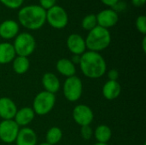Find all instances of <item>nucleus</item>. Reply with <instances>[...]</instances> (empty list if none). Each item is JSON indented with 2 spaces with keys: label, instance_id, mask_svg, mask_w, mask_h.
<instances>
[{
  "label": "nucleus",
  "instance_id": "obj_3",
  "mask_svg": "<svg viewBox=\"0 0 146 145\" xmlns=\"http://www.w3.org/2000/svg\"><path fill=\"white\" fill-rule=\"evenodd\" d=\"M85 41L87 50L100 52L110 46L111 43V34L109 29L97 26L88 32Z\"/></svg>",
  "mask_w": 146,
  "mask_h": 145
},
{
  "label": "nucleus",
  "instance_id": "obj_21",
  "mask_svg": "<svg viewBox=\"0 0 146 145\" xmlns=\"http://www.w3.org/2000/svg\"><path fill=\"white\" fill-rule=\"evenodd\" d=\"M30 68V61L28 57L16 56L12 62V68L17 74L26 73Z\"/></svg>",
  "mask_w": 146,
  "mask_h": 145
},
{
  "label": "nucleus",
  "instance_id": "obj_24",
  "mask_svg": "<svg viewBox=\"0 0 146 145\" xmlns=\"http://www.w3.org/2000/svg\"><path fill=\"white\" fill-rule=\"evenodd\" d=\"M135 26L137 30L144 36L146 34V16L145 15H139L135 21Z\"/></svg>",
  "mask_w": 146,
  "mask_h": 145
},
{
  "label": "nucleus",
  "instance_id": "obj_12",
  "mask_svg": "<svg viewBox=\"0 0 146 145\" xmlns=\"http://www.w3.org/2000/svg\"><path fill=\"white\" fill-rule=\"evenodd\" d=\"M20 32V25L15 20H5L0 23V37L3 39L9 40L15 38Z\"/></svg>",
  "mask_w": 146,
  "mask_h": 145
},
{
  "label": "nucleus",
  "instance_id": "obj_4",
  "mask_svg": "<svg viewBox=\"0 0 146 145\" xmlns=\"http://www.w3.org/2000/svg\"><path fill=\"white\" fill-rule=\"evenodd\" d=\"M12 44L16 56L29 57L34 52L37 43L35 38L30 32H19V34L15 38Z\"/></svg>",
  "mask_w": 146,
  "mask_h": 145
},
{
  "label": "nucleus",
  "instance_id": "obj_8",
  "mask_svg": "<svg viewBox=\"0 0 146 145\" xmlns=\"http://www.w3.org/2000/svg\"><path fill=\"white\" fill-rule=\"evenodd\" d=\"M20 126L14 120H3L0 122V140L7 144L15 142Z\"/></svg>",
  "mask_w": 146,
  "mask_h": 145
},
{
  "label": "nucleus",
  "instance_id": "obj_14",
  "mask_svg": "<svg viewBox=\"0 0 146 145\" xmlns=\"http://www.w3.org/2000/svg\"><path fill=\"white\" fill-rule=\"evenodd\" d=\"M18 109L15 103L7 97H0V118L2 120H13Z\"/></svg>",
  "mask_w": 146,
  "mask_h": 145
},
{
  "label": "nucleus",
  "instance_id": "obj_19",
  "mask_svg": "<svg viewBox=\"0 0 146 145\" xmlns=\"http://www.w3.org/2000/svg\"><path fill=\"white\" fill-rule=\"evenodd\" d=\"M16 56L13 44L9 42L0 43V65H6L13 62Z\"/></svg>",
  "mask_w": 146,
  "mask_h": 145
},
{
  "label": "nucleus",
  "instance_id": "obj_20",
  "mask_svg": "<svg viewBox=\"0 0 146 145\" xmlns=\"http://www.w3.org/2000/svg\"><path fill=\"white\" fill-rule=\"evenodd\" d=\"M93 136L97 140V143L108 144L112 138V130L107 125H99L93 131Z\"/></svg>",
  "mask_w": 146,
  "mask_h": 145
},
{
  "label": "nucleus",
  "instance_id": "obj_35",
  "mask_svg": "<svg viewBox=\"0 0 146 145\" xmlns=\"http://www.w3.org/2000/svg\"><path fill=\"white\" fill-rule=\"evenodd\" d=\"M38 145H50L49 144H47V143H41V144H39Z\"/></svg>",
  "mask_w": 146,
  "mask_h": 145
},
{
  "label": "nucleus",
  "instance_id": "obj_7",
  "mask_svg": "<svg viewBox=\"0 0 146 145\" xmlns=\"http://www.w3.org/2000/svg\"><path fill=\"white\" fill-rule=\"evenodd\" d=\"M46 22L55 29H62L68 23V15L64 8L56 4L46 10Z\"/></svg>",
  "mask_w": 146,
  "mask_h": 145
},
{
  "label": "nucleus",
  "instance_id": "obj_25",
  "mask_svg": "<svg viewBox=\"0 0 146 145\" xmlns=\"http://www.w3.org/2000/svg\"><path fill=\"white\" fill-rule=\"evenodd\" d=\"M0 3L8 9H17L22 6L24 0H0Z\"/></svg>",
  "mask_w": 146,
  "mask_h": 145
},
{
  "label": "nucleus",
  "instance_id": "obj_18",
  "mask_svg": "<svg viewBox=\"0 0 146 145\" xmlns=\"http://www.w3.org/2000/svg\"><path fill=\"white\" fill-rule=\"evenodd\" d=\"M56 71L62 76L66 78H69L74 76L76 73V67L71 62L70 59L68 58H62L57 61L56 64Z\"/></svg>",
  "mask_w": 146,
  "mask_h": 145
},
{
  "label": "nucleus",
  "instance_id": "obj_10",
  "mask_svg": "<svg viewBox=\"0 0 146 145\" xmlns=\"http://www.w3.org/2000/svg\"><path fill=\"white\" fill-rule=\"evenodd\" d=\"M98 26L104 28L109 29L115 26L119 21V15L111 8L101 10L98 15H96Z\"/></svg>",
  "mask_w": 146,
  "mask_h": 145
},
{
  "label": "nucleus",
  "instance_id": "obj_15",
  "mask_svg": "<svg viewBox=\"0 0 146 145\" xmlns=\"http://www.w3.org/2000/svg\"><path fill=\"white\" fill-rule=\"evenodd\" d=\"M35 115H36L31 107H23L17 110L13 120L20 127H26L33 121Z\"/></svg>",
  "mask_w": 146,
  "mask_h": 145
},
{
  "label": "nucleus",
  "instance_id": "obj_32",
  "mask_svg": "<svg viewBox=\"0 0 146 145\" xmlns=\"http://www.w3.org/2000/svg\"><path fill=\"white\" fill-rule=\"evenodd\" d=\"M71 60V62L74 64V65H76V64H80V56H77V55H73V56H72V58L70 59Z\"/></svg>",
  "mask_w": 146,
  "mask_h": 145
},
{
  "label": "nucleus",
  "instance_id": "obj_23",
  "mask_svg": "<svg viewBox=\"0 0 146 145\" xmlns=\"http://www.w3.org/2000/svg\"><path fill=\"white\" fill-rule=\"evenodd\" d=\"M98 26L97 17L94 14H90L86 15L81 21V26L86 31H91Z\"/></svg>",
  "mask_w": 146,
  "mask_h": 145
},
{
  "label": "nucleus",
  "instance_id": "obj_16",
  "mask_svg": "<svg viewBox=\"0 0 146 145\" xmlns=\"http://www.w3.org/2000/svg\"><path fill=\"white\" fill-rule=\"evenodd\" d=\"M121 93V86L118 82V80L117 81L108 80L103 85L102 88L103 97L109 101H112L118 98Z\"/></svg>",
  "mask_w": 146,
  "mask_h": 145
},
{
  "label": "nucleus",
  "instance_id": "obj_17",
  "mask_svg": "<svg viewBox=\"0 0 146 145\" xmlns=\"http://www.w3.org/2000/svg\"><path fill=\"white\" fill-rule=\"evenodd\" d=\"M42 85L45 91L56 94L61 88V82L55 73L48 72L42 77Z\"/></svg>",
  "mask_w": 146,
  "mask_h": 145
},
{
  "label": "nucleus",
  "instance_id": "obj_22",
  "mask_svg": "<svg viewBox=\"0 0 146 145\" xmlns=\"http://www.w3.org/2000/svg\"><path fill=\"white\" fill-rule=\"evenodd\" d=\"M62 136H63V133H62V131L61 128H59L57 126H52L46 132V135H45L46 142L45 143L50 145L57 144L62 140Z\"/></svg>",
  "mask_w": 146,
  "mask_h": 145
},
{
  "label": "nucleus",
  "instance_id": "obj_31",
  "mask_svg": "<svg viewBox=\"0 0 146 145\" xmlns=\"http://www.w3.org/2000/svg\"><path fill=\"white\" fill-rule=\"evenodd\" d=\"M131 2H132L133 6L140 8V7H143L145 4L146 0H131Z\"/></svg>",
  "mask_w": 146,
  "mask_h": 145
},
{
  "label": "nucleus",
  "instance_id": "obj_33",
  "mask_svg": "<svg viewBox=\"0 0 146 145\" xmlns=\"http://www.w3.org/2000/svg\"><path fill=\"white\" fill-rule=\"evenodd\" d=\"M142 49H143V51L146 52V37L145 35L144 36L143 38V40H142Z\"/></svg>",
  "mask_w": 146,
  "mask_h": 145
},
{
  "label": "nucleus",
  "instance_id": "obj_9",
  "mask_svg": "<svg viewBox=\"0 0 146 145\" xmlns=\"http://www.w3.org/2000/svg\"><path fill=\"white\" fill-rule=\"evenodd\" d=\"M74 122L80 126H90L94 120V114L92 109L86 104L76 105L72 112Z\"/></svg>",
  "mask_w": 146,
  "mask_h": 145
},
{
  "label": "nucleus",
  "instance_id": "obj_11",
  "mask_svg": "<svg viewBox=\"0 0 146 145\" xmlns=\"http://www.w3.org/2000/svg\"><path fill=\"white\" fill-rule=\"evenodd\" d=\"M67 47L73 55L77 56H81L87 50L85 38L78 33H72L68 37Z\"/></svg>",
  "mask_w": 146,
  "mask_h": 145
},
{
  "label": "nucleus",
  "instance_id": "obj_6",
  "mask_svg": "<svg viewBox=\"0 0 146 145\" xmlns=\"http://www.w3.org/2000/svg\"><path fill=\"white\" fill-rule=\"evenodd\" d=\"M62 92L68 102L75 103L80 100L83 94V83L80 78L76 75L66 78L62 85Z\"/></svg>",
  "mask_w": 146,
  "mask_h": 145
},
{
  "label": "nucleus",
  "instance_id": "obj_34",
  "mask_svg": "<svg viewBox=\"0 0 146 145\" xmlns=\"http://www.w3.org/2000/svg\"><path fill=\"white\" fill-rule=\"evenodd\" d=\"M93 145H109L108 144H102V143H96Z\"/></svg>",
  "mask_w": 146,
  "mask_h": 145
},
{
  "label": "nucleus",
  "instance_id": "obj_29",
  "mask_svg": "<svg viewBox=\"0 0 146 145\" xmlns=\"http://www.w3.org/2000/svg\"><path fill=\"white\" fill-rule=\"evenodd\" d=\"M127 7L126 3L124 2H121V1H119L113 8H111L112 9H114L115 12H121V11H123L125 9V8Z\"/></svg>",
  "mask_w": 146,
  "mask_h": 145
},
{
  "label": "nucleus",
  "instance_id": "obj_1",
  "mask_svg": "<svg viewBox=\"0 0 146 145\" xmlns=\"http://www.w3.org/2000/svg\"><path fill=\"white\" fill-rule=\"evenodd\" d=\"M80 68L82 73L89 79L102 78L107 71V63L99 52L86 50L80 56Z\"/></svg>",
  "mask_w": 146,
  "mask_h": 145
},
{
  "label": "nucleus",
  "instance_id": "obj_36",
  "mask_svg": "<svg viewBox=\"0 0 146 145\" xmlns=\"http://www.w3.org/2000/svg\"><path fill=\"white\" fill-rule=\"evenodd\" d=\"M9 145H15V144H9Z\"/></svg>",
  "mask_w": 146,
  "mask_h": 145
},
{
  "label": "nucleus",
  "instance_id": "obj_27",
  "mask_svg": "<svg viewBox=\"0 0 146 145\" xmlns=\"http://www.w3.org/2000/svg\"><path fill=\"white\" fill-rule=\"evenodd\" d=\"M39 6L42 7L44 10H47L53 6L56 5V0H38Z\"/></svg>",
  "mask_w": 146,
  "mask_h": 145
},
{
  "label": "nucleus",
  "instance_id": "obj_30",
  "mask_svg": "<svg viewBox=\"0 0 146 145\" xmlns=\"http://www.w3.org/2000/svg\"><path fill=\"white\" fill-rule=\"evenodd\" d=\"M104 5L108 6L109 8H113L120 0H100Z\"/></svg>",
  "mask_w": 146,
  "mask_h": 145
},
{
  "label": "nucleus",
  "instance_id": "obj_28",
  "mask_svg": "<svg viewBox=\"0 0 146 145\" xmlns=\"http://www.w3.org/2000/svg\"><path fill=\"white\" fill-rule=\"evenodd\" d=\"M107 76H108V79L109 80H115V81H117L118 78H119V72L117 69H110L109 70L108 73H107Z\"/></svg>",
  "mask_w": 146,
  "mask_h": 145
},
{
  "label": "nucleus",
  "instance_id": "obj_26",
  "mask_svg": "<svg viewBox=\"0 0 146 145\" xmlns=\"http://www.w3.org/2000/svg\"><path fill=\"white\" fill-rule=\"evenodd\" d=\"M80 135L84 140H90L93 136V129L91 127V126H81Z\"/></svg>",
  "mask_w": 146,
  "mask_h": 145
},
{
  "label": "nucleus",
  "instance_id": "obj_5",
  "mask_svg": "<svg viewBox=\"0 0 146 145\" xmlns=\"http://www.w3.org/2000/svg\"><path fill=\"white\" fill-rule=\"evenodd\" d=\"M56 101V97L55 94L43 91L38 92L33 98L32 109L37 115H46L55 107Z\"/></svg>",
  "mask_w": 146,
  "mask_h": 145
},
{
  "label": "nucleus",
  "instance_id": "obj_13",
  "mask_svg": "<svg viewBox=\"0 0 146 145\" xmlns=\"http://www.w3.org/2000/svg\"><path fill=\"white\" fill-rule=\"evenodd\" d=\"M15 143V145H37V133L33 129L28 126L21 127Z\"/></svg>",
  "mask_w": 146,
  "mask_h": 145
},
{
  "label": "nucleus",
  "instance_id": "obj_2",
  "mask_svg": "<svg viewBox=\"0 0 146 145\" xmlns=\"http://www.w3.org/2000/svg\"><path fill=\"white\" fill-rule=\"evenodd\" d=\"M18 23L24 28L36 31L44 26L46 22V10L37 4L23 6L17 14Z\"/></svg>",
  "mask_w": 146,
  "mask_h": 145
}]
</instances>
